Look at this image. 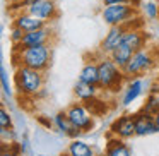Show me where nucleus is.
Segmentation results:
<instances>
[{
	"label": "nucleus",
	"instance_id": "1",
	"mask_svg": "<svg viewBox=\"0 0 159 156\" xmlns=\"http://www.w3.org/2000/svg\"><path fill=\"white\" fill-rule=\"evenodd\" d=\"M12 60H14L16 67L26 65L45 72L52 64V46L48 43V45H38L33 46V48H26L19 53H12Z\"/></svg>",
	"mask_w": 159,
	"mask_h": 156
},
{
	"label": "nucleus",
	"instance_id": "2",
	"mask_svg": "<svg viewBox=\"0 0 159 156\" xmlns=\"http://www.w3.org/2000/svg\"><path fill=\"white\" fill-rule=\"evenodd\" d=\"M45 77L41 70L31 69L26 65L16 67L14 72V87L21 96H36L43 89Z\"/></svg>",
	"mask_w": 159,
	"mask_h": 156
},
{
	"label": "nucleus",
	"instance_id": "3",
	"mask_svg": "<svg viewBox=\"0 0 159 156\" xmlns=\"http://www.w3.org/2000/svg\"><path fill=\"white\" fill-rule=\"evenodd\" d=\"M98 67H99V87L101 89L110 91V93L120 91V87L123 86L125 77H127L123 72V69H120V67L106 55L99 57Z\"/></svg>",
	"mask_w": 159,
	"mask_h": 156
},
{
	"label": "nucleus",
	"instance_id": "4",
	"mask_svg": "<svg viewBox=\"0 0 159 156\" xmlns=\"http://www.w3.org/2000/svg\"><path fill=\"white\" fill-rule=\"evenodd\" d=\"M137 16V7L130 4H116V5H104L101 11V19L108 26H121L127 24L130 19Z\"/></svg>",
	"mask_w": 159,
	"mask_h": 156
},
{
	"label": "nucleus",
	"instance_id": "5",
	"mask_svg": "<svg viewBox=\"0 0 159 156\" xmlns=\"http://www.w3.org/2000/svg\"><path fill=\"white\" fill-rule=\"evenodd\" d=\"M156 65V59L149 48H142L134 52L130 62L123 67V72L127 77H139L140 74H145Z\"/></svg>",
	"mask_w": 159,
	"mask_h": 156
},
{
	"label": "nucleus",
	"instance_id": "6",
	"mask_svg": "<svg viewBox=\"0 0 159 156\" xmlns=\"http://www.w3.org/2000/svg\"><path fill=\"white\" fill-rule=\"evenodd\" d=\"M67 117L72 122L74 127L80 129L82 132H89L94 127V115L87 110V106L84 103H74L67 108Z\"/></svg>",
	"mask_w": 159,
	"mask_h": 156
},
{
	"label": "nucleus",
	"instance_id": "7",
	"mask_svg": "<svg viewBox=\"0 0 159 156\" xmlns=\"http://www.w3.org/2000/svg\"><path fill=\"white\" fill-rule=\"evenodd\" d=\"M52 35L53 33L48 26L36 29V31H31V33H26L19 45H12V53H19L26 48H33V46H38V45H48L50 40H52Z\"/></svg>",
	"mask_w": 159,
	"mask_h": 156
},
{
	"label": "nucleus",
	"instance_id": "8",
	"mask_svg": "<svg viewBox=\"0 0 159 156\" xmlns=\"http://www.w3.org/2000/svg\"><path fill=\"white\" fill-rule=\"evenodd\" d=\"M125 33H127V28H125L123 24L121 26H110L108 33L104 35V38L101 40V43H99V53L101 55L110 57L111 52L121 45Z\"/></svg>",
	"mask_w": 159,
	"mask_h": 156
},
{
	"label": "nucleus",
	"instance_id": "9",
	"mask_svg": "<svg viewBox=\"0 0 159 156\" xmlns=\"http://www.w3.org/2000/svg\"><path fill=\"white\" fill-rule=\"evenodd\" d=\"M110 134L116 135L120 139H130L135 135V115L125 113L121 117H118L116 120L111 124L110 127Z\"/></svg>",
	"mask_w": 159,
	"mask_h": 156
},
{
	"label": "nucleus",
	"instance_id": "10",
	"mask_svg": "<svg viewBox=\"0 0 159 156\" xmlns=\"http://www.w3.org/2000/svg\"><path fill=\"white\" fill-rule=\"evenodd\" d=\"M135 115V135L137 137H145V135H152L159 132V125L156 124V118L152 113L140 110Z\"/></svg>",
	"mask_w": 159,
	"mask_h": 156
},
{
	"label": "nucleus",
	"instance_id": "11",
	"mask_svg": "<svg viewBox=\"0 0 159 156\" xmlns=\"http://www.w3.org/2000/svg\"><path fill=\"white\" fill-rule=\"evenodd\" d=\"M29 14L36 16V17L43 19V21H53L58 17V11H57V4L53 0H36L34 4L26 7Z\"/></svg>",
	"mask_w": 159,
	"mask_h": 156
},
{
	"label": "nucleus",
	"instance_id": "12",
	"mask_svg": "<svg viewBox=\"0 0 159 156\" xmlns=\"http://www.w3.org/2000/svg\"><path fill=\"white\" fill-rule=\"evenodd\" d=\"M12 26L21 28L24 33H31V31H36V29L45 28L46 21H43V19H39V17H36V16L29 14L28 11H24V12H19V14L14 17Z\"/></svg>",
	"mask_w": 159,
	"mask_h": 156
},
{
	"label": "nucleus",
	"instance_id": "13",
	"mask_svg": "<svg viewBox=\"0 0 159 156\" xmlns=\"http://www.w3.org/2000/svg\"><path fill=\"white\" fill-rule=\"evenodd\" d=\"M147 40H149V33L142 31L140 28H134V29H127L121 43H125L132 52H137V50L145 48Z\"/></svg>",
	"mask_w": 159,
	"mask_h": 156
},
{
	"label": "nucleus",
	"instance_id": "14",
	"mask_svg": "<svg viewBox=\"0 0 159 156\" xmlns=\"http://www.w3.org/2000/svg\"><path fill=\"white\" fill-rule=\"evenodd\" d=\"M53 125H55L63 135H67V137H70V139H77L80 134H84L80 129H77L72 125V122L67 117V111H58V113L53 117Z\"/></svg>",
	"mask_w": 159,
	"mask_h": 156
},
{
	"label": "nucleus",
	"instance_id": "15",
	"mask_svg": "<svg viewBox=\"0 0 159 156\" xmlns=\"http://www.w3.org/2000/svg\"><path fill=\"white\" fill-rule=\"evenodd\" d=\"M104 156H132V151L123 142V139L110 134L104 146Z\"/></svg>",
	"mask_w": 159,
	"mask_h": 156
},
{
	"label": "nucleus",
	"instance_id": "16",
	"mask_svg": "<svg viewBox=\"0 0 159 156\" xmlns=\"http://www.w3.org/2000/svg\"><path fill=\"white\" fill-rule=\"evenodd\" d=\"M142 91H144V81L139 79V77L132 79L130 83L127 84L125 91H123L121 105H123V106H130V105L134 103V101H135V100H137V98L142 94Z\"/></svg>",
	"mask_w": 159,
	"mask_h": 156
},
{
	"label": "nucleus",
	"instance_id": "17",
	"mask_svg": "<svg viewBox=\"0 0 159 156\" xmlns=\"http://www.w3.org/2000/svg\"><path fill=\"white\" fill-rule=\"evenodd\" d=\"M101 87L96 86V84H87L84 81H77L75 86H74V94L79 101H87V100H93V98L98 96V91Z\"/></svg>",
	"mask_w": 159,
	"mask_h": 156
},
{
	"label": "nucleus",
	"instance_id": "18",
	"mask_svg": "<svg viewBox=\"0 0 159 156\" xmlns=\"http://www.w3.org/2000/svg\"><path fill=\"white\" fill-rule=\"evenodd\" d=\"M79 81L99 86V67H98V62H86L84 64V67L80 69V74H79Z\"/></svg>",
	"mask_w": 159,
	"mask_h": 156
},
{
	"label": "nucleus",
	"instance_id": "19",
	"mask_svg": "<svg viewBox=\"0 0 159 156\" xmlns=\"http://www.w3.org/2000/svg\"><path fill=\"white\" fill-rule=\"evenodd\" d=\"M70 156H94V149L87 144L82 139H72L69 144V149H67Z\"/></svg>",
	"mask_w": 159,
	"mask_h": 156
},
{
	"label": "nucleus",
	"instance_id": "20",
	"mask_svg": "<svg viewBox=\"0 0 159 156\" xmlns=\"http://www.w3.org/2000/svg\"><path fill=\"white\" fill-rule=\"evenodd\" d=\"M132 55H134V52H132L130 48H128L125 43H121L118 48H115L113 52H111V55H110V59L113 60L115 64H116L120 69H123L125 65H127L128 62H130V59H132Z\"/></svg>",
	"mask_w": 159,
	"mask_h": 156
},
{
	"label": "nucleus",
	"instance_id": "21",
	"mask_svg": "<svg viewBox=\"0 0 159 156\" xmlns=\"http://www.w3.org/2000/svg\"><path fill=\"white\" fill-rule=\"evenodd\" d=\"M142 12L151 21L159 19V2L157 0H145V4L142 5Z\"/></svg>",
	"mask_w": 159,
	"mask_h": 156
},
{
	"label": "nucleus",
	"instance_id": "22",
	"mask_svg": "<svg viewBox=\"0 0 159 156\" xmlns=\"http://www.w3.org/2000/svg\"><path fill=\"white\" fill-rule=\"evenodd\" d=\"M140 110L147 111V113H157L159 111V93H149L145 98V103L142 105Z\"/></svg>",
	"mask_w": 159,
	"mask_h": 156
},
{
	"label": "nucleus",
	"instance_id": "23",
	"mask_svg": "<svg viewBox=\"0 0 159 156\" xmlns=\"http://www.w3.org/2000/svg\"><path fill=\"white\" fill-rule=\"evenodd\" d=\"M0 81H2V89H4L5 96H12V86L11 81H9V72L5 69V65L0 67Z\"/></svg>",
	"mask_w": 159,
	"mask_h": 156
},
{
	"label": "nucleus",
	"instance_id": "24",
	"mask_svg": "<svg viewBox=\"0 0 159 156\" xmlns=\"http://www.w3.org/2000/svg\"><path fill=\"white\" fill-rule=\"evenodd\" d=\"M26 33L22 31L21 28H17V26H12L11 29V35H9V38H11V43L12 45H19V43L22 41V38H24Z\"/></svg>",
	"mask_w": 159,
	"mask_h": 156
},
{
	"label": "nucleus",
	"instance_id": "25",
	"mask_svg": "<svg viewBox=\"0 0 159 156\" xmlns=\"http://www.w3.org/2000/svg\"><path fill=\"white\" fill-rule=\"evenodd\" d=\"M0 127L2 129H12V117L4 106L0 108Z\"/></svg>",
	"mask_w": 159,
	"mask_h": 156
},
{
	"label": "nucleus",
	"instance_id": "26",
	"mask_svg": "<svg viewBox=\"0 0 159 156\" xmlns=\"http://www.w3.org/2000/svg\"><path fill=\"white\" fill-rule=\"evenodd\" d=\"M12 144V148H5V144H4V149H2V154L0 156H19L22 153V149H21V144H17V142H11Z\"/></svg>",
	"mask_w": 159,
	"mask_h": 156
},
{
	"label": "nucleus",
	"instance_id": "27",
	"mask_svg": "<svg viewBox=\"0 0 159 156\" xmlns=\"http://www.w3.org/2000/svg\"><path fill=\"white\" fill-rule=\"evenodd\" d=\"M0 134H2V142H14L16 141V132H14V129H2L0 130Z\"/></svg>",
	"mask_w": 159,
	"mask_h": 156
},
{
	"label": "nucleus",
	"instance_id": "28",
	"mask_svg": "<svg viewBox=\"0 0 159 156\" xmlns=\"http://www.w3.org/2000/svg\"><path fill=\"white\" fill-rule=\"evenodd\" d=\"M103 5H116V4H130V0H101Z\"/></svg>",
	"mask_w": 159,
	"mask_h": 156
},
{
	"label": "nucleus",
	"instance_id": "29",
	"mask_svg": "<svg viewBox=\"0 0 159 156\" xmlns=\"http://www.w3.org/2000/svg\"><path fill=\"white\" fill-rule=\"evenodd\" d=\"M130 5H134V7H140L142 5V0H130Z\"/></svg>",
	"mask_w": 159,
	"mask_h": 156
},
{
	"label": "nucleus",
	"instance_id": "30",
	"mask_svg": "<svg viewBox=\"0 0 159 156\" xmlns=\"http://www.w3.org/2000/svg\"><path fill=\"white\" fill-rule=\"evenodd\" d=\"M151 93H159V83L152 84V89H151Z\"/></svg>",
	"mask_w": 159,
	"mask_h": 156
},
{
	"label": "nucleus",
	"instance_id": "31",
	"mask_svg": "<svg viewBox=\"0 0 159 156\" xmlns=\"http://www.w3.org/2000/svg\"><path fill=\"white\" fill-rule=\"evenodd\" d=\"M45 96H46V91H45V89H41V91H39V93L34 96V98H45Z\"/></svg>",
	"mask_w": 159,
	"mask_h": 156
},
{
	"label": "nucleus",
	"instance_id": "32",
	"mask_svg": "<svg viewBox=\"0 0 159 156\" xmlns=\"http://www.w3.org/2000/svg\"><path fill=\"white\" fill-rule=\"evenodd\" d=\"M9 2H11V4H24L26 0H9Z\"/></svg>",
	"mask_w": 159,
	"mask_h": 156
},
{
	"label": "nucleus",
	"instance_id": "33",
	"mask_svg": "<svg viewBox=\"0 0 159 156\" xmlns=\"http://www.w3.org/2000/svg\"><path fill=\"white\" fill-rule=\"evenodd\" d=\"M154 118H156V124L159 125V111H157V113H154Z\"/></svg>",
	"mask_w": 159,
	"mask_h": 156
},
{
	"label": "nucleus",
	"instance_id": "34",
	"mask_svg": "<svg viewBox=\"0 0 159 156\" xmlns=\"http://www.w3.org/2000/svg\"><path fill=\"white\" fill-rule=\"evenodd\" d=\"M60 156H70V154H69V153H67V154H60Z\"/></svg>",
	"mask_w": 159,
	"mask_h": 156
},
{
	"label": "nucleus",
	"instance_id": "35",
	"mask_svg": "<svg viewBox=\"0 0 159 156\" xmlns=\"http://www.w3.org/2000/svg\"><path fill=\"white\" fill-rule=\"evenodd\" d=\"M38 156H45V154H38Z\"/></svg>",
	"mask_w": 159,
	"mask_h": 156
},
{
	"label": "nucleus",
	"instance_id": "36",
	"mask_svg": "<svg viewBox=\"0 0 159 156\" xmlns=\"http://www.w3.org/2000/svg\"><path fill=\"white\" fill-rule=\"evenodd\" d=\"M157 2H159V0H157Z\"/></svg>",
	"mask_w": 159,
	"mask_h": 156
}]
</instances>
